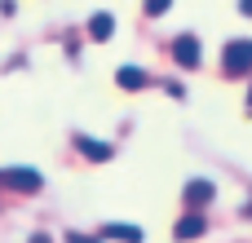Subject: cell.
<instances>
[{"instance_id": "cell-1", "label": "cell", "mask_w": 252, "mask_h": 243, "mask_svg": "<svg viewBox=\"0 0 252 243\" xmlns=\"http://www.w3.org/2000/svg\"><path fill=\"white\" fill-rule=\"evenodd\" d=\"M221 66H226V75H248L252 71V40H230L221 49Z\"/></svg>"}, {"instance_id": "cell-2", "label": "cell", "mask_w": 252, "mask_h": 243, "mask_svg": "<svg viewBox=\"0 0 252 243\" xmlns=\"http://www.w3.org/2000/svg\"><path fill=\"white\" fill-rule=\"evenodd\" d=\"M0 182L13 186V190H40V173H35V168H4Z\"/></svg>"}, {"instance_id": "cell-3", "label": "cell", "mask_w": 252, "mask_h": 243, "mask_svg": "<svg viewBox=\"0 0 252 243\" xmlns=\"http://www.w3.org/2000/svg\"><path fill=\"white\" fill-rule=\"evenodd\" d=\"M75 146H80V155L93 159V164H106V159L115 155V146H106V142H97V137H75Z\"/></svg>"}, {"instance_id": "cell-4", "label": "cell", "mask_w": 252, "mask_h": 243, "mask_svg": "<svg viewBox=\"0 0 252 243\" xmlns=\"http://www.w3.org/2000/svg\"><path fill=\"white\" fill-rule=\"evenodd\" d=\"M173 58H177L182 66H199V40H195V35H182V40L173 44Z\"/></svg>"}, {"instance_id": "cell-5", "label": "cell", "mask_w": 252, "mask_h": 243, "mask_svg": "<svg viewBox=\"0 0 252 243\" xmlns=\"http://www.w3.org/2000/svg\"><path fill=\"white\" fill-rule=\"evenodd\" d=\"M89 35H93V40H111V35H115V18H111V13H93V18H89Z\"/></svg>"}, {"instance_id": "cell-6", "label": "cell", "mask_w": 252, "mask_h": 243, "mask_svg": "<svg viewBox=\"0 0 252 243\" xmlns=\"http://www.w3.org/2000/svg\"><path fill=\"white\" fill-rule=\"evenodd\" d=\"M173 235H177L182 243H186V239H199V235H204V217H199V213H190V217H182Z\"/></svg>"}, {"instance_id": "cell-7", "label": "cell", "mask_w": 252, "mask_h": 243, "mask_svg": "<svg viewBox=\"0 0 252 243\" xmlns=\"http://www.w3.org/2000/svg\"><path fill=\"white\" fill-rule=\"evenodd\" d=\"M102 239H120V243H142V230L137 226H102Z\"/></svg>"}, {"instance_id": "cell-8", "label": "cell", "mask_w": 252, "mask_h": 243, "mask_svg": "<svg viewBox=\"0 0 252 243\" xmlns=\"http://www.w3.org/2000/svg\"><path fill=\"white\" fill-rule=\"evenodd\" d=\"M115 80H120V89H146V71L142 66H120Z\"/></svg>"}, {"instance_id": "cell-9", "label": "cell", "mask_w": 252, "mask_h": 243, "mask_svg": "<svg viewBox=\"0 0 252 243\" xmlns=\"http://www.w3.org/2000/svg\"><path fill=\"white\" fill-rule=\"evenodd\" d=\"M208 199H213V182H204V177L186 182V204H208Z\"/></svg>"}, {"instance_id": "cell-10", "label": "cell", "mask_w": 252, "mask_h": 243, "mask_svg": "<svg viewBox=\"0 0 252 243\" xmlns=\"http://www.w3.org/2000/svg\"><path fill=\"white\" fill-rule=\"evenodd\" d=\"M168 4H173V0H146V13H151V18H155V13H164V9H168Z\"/></svg>"}, {"instance_id": "cell-11", "label": "cell", "mask_w": 252, "mask_h": 243, "mask_svg": "<svg viewBox=\"0 0 252 243\" xmlns=\"http://www.w3.org/2000/svg\"><path fill=\"white\" fill-rule=\"evenodd\" d=\"M66 243H97V239H89V235H80V230H75V235H66Z\"/></svg>"}, {"instance_id": "cell-12", "label": "cell", "mask_w": 252, "mask_h": 243, "mask_svg": "<svg viewBox=\"0 0 252 243\" xmlns=\"http://www.w3.org/2000/svg\"><path fill=\"white\" fill-rule=\"evenodd\" d=\"M239 13H244V18H252V0H239Z\"/></svg>"}, {"instance_id": "cell-13", "label": "cell", "mask_w": 252, "mask_h": 243, "mask_svg": "<svg viewBox=\"0 0 252 243\" xmlns=\"http://www.w3.org/2000/svg\"><path fill=\"white\" fill-rule=\"evenodd\" d=\"M31 243H49V235H31Z\"/></svg>"}, {"instance_id": "cell-14", "label": "cell", "mask_w": 252, "mask_h": 243, "mask_svg": "<svg viewBox=\"0 0 252 243\" xmlns=\"http://www.w3.org/2000/svg\"><path fill=\"white\" fill-rule=\"evenodd\" d=\"M248 106H252V89H248Z\"/></svg>"}, {"instance_id": "cell-15", "label": "cell", "mask_w": 252, "mask_h": 243, "mask_svg": "<svg viewBox=\"0 0 252 243\" xmlns=\"http://www.w3.org/2000/svg\"><path fill=\"white\" fill-rule=\"evenodd\" d=\"M248 217H252V204H248Z\"/></svg>"}]
</instances>
